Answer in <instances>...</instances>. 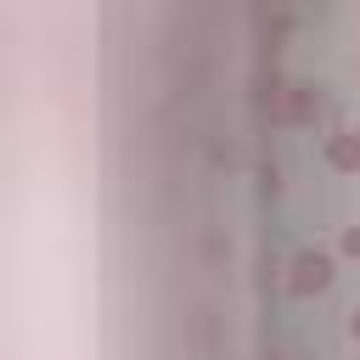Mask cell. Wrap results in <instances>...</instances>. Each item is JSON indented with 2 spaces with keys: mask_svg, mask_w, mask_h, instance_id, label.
<instances>
[{
  "mask_svg": "<svg viewBox=\"0 0 360 360\" xmlns=\"http://www.w3.org/2000/svg\"><path fill=\"white\" fill-rule=\"evenodd\" d=\"M332 276H338L332 253L304 248V253H292V264H287V292H292V298H315V292H326V287H332Z\"/></svg>",
  "mask_w": 360,
  "mask_h": 360,
  "instance_id": "obj_1",
  "label": "cell"
},
{
  "mask_svg": "<svg viewBox=\"0 0 360 360\" xmlns=\"http://www.w3.org/2000/svg\"><path fill=\"white\" fill-rule=\"evenodd\" d=\"M315 112H321V84H287L281 124H315Z\"/></svg>",
  "mask_w": 360,
  "mask_h": 360,
  "instance_id": "obj_2",
  "label": "cell"
},
{
  "mask_svg": "<svg viewBox=\"0 0 360 360\" xmlns=\"http://www.w3.org/2000/svg\"><path fill=\"white\" fill-rule=\"evenodd\" d=\"M326 163H332L338 174H360V129L326 135Z\"/></svg>",
  "mask_w": 360,
  "mask_h": 360,
  "instance_id": "obj_3",
  "label": "cell"
},
{
  "mask_svg": "<svg viewBox=\"0 0 360 360\" xmlns=\"http://www.w3.org/2000/svg\"><path fill=\"white\" fill-rule=\"evenodd\" d=\"M338 253H343V259H360V225H343V236H338Z\"/></svg>",
  "mask_w": 360,
  "mask_h": 360,
  "instance_id": "obj_4",
  "label": "cell"
},
{
  "mask_svg": "<svg viewBox=\"0 0 360 360\" xmlns=\"http://www.w3.org/2000/svg\"><path fill=\"white\" fill-rule=\"evenodd\" d=\"M349 338H354V343H360V304H354V309H349Z\"/></svg>",
  "mask_w": 360,
  "mask_h": 360,
  "instance_id": "obj_5",
  "label": "cell"
}]
</instances>
